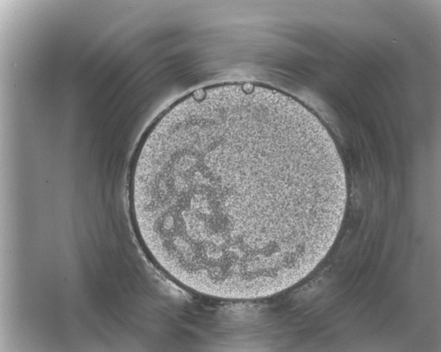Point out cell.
Returning <instances> with one entry per match:
<instances>
[{
  "label": "cell",
  "instance_id": "1",
  "mask_svg": "<svg viewBox=\"0 0 441 352\" xmlns=\"http://www.w3.org/2000/svg\"><path fill=\"white\" fill-rule=\"evenodd\" d=\"M143 245L174 281L232 300L278 293L328 254L336 166L301 108L264 89H199L149 130L130 177Z\"/></svg>",
  "mask_w": 441,
  "mask_h": 352
}]
</instances>
